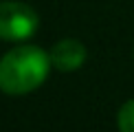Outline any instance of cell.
Masks as SVG:
<instances>
[{
  "instance_id": "cell-2",
  "label": "cell",
  "mask_w": 134,
  "mask_h": 132,
  "mask_svg": "<svg viewBox=\"0 0 134 132\" xmlns=\"http://www.w3.org/2000/svg\"><path fill=\"white\" fill-rule=\"evenodd\" d=\"M37 31V13L24 2H0V40H29Z\"/></svg>"
},
{
  "instance_id": "cell-3",
  "label": "cell",
  "mask_w": 134,
  "mask_h": 132,
  "mask_svg": "<svg viewBox=\"0 0 134 132\" xmlns=\"http://www.w3.org/2000/svg\"><path fill=\"white\" fill-rule=\"evenodd\" d=\"M51 55V64L62 73H70V70H77L79 66L86 62V46L79 40H72V37H66V40H59L53 46Z\"/></svg>"
},
{
  "instance_id": "cell-1",
  "label": "cell",
  "mask_w": 134,
  "mask_h": 132,
  "mask_svg": "<svg viewBox=\"0 0 134 132\" xmlns=\"http://www.w3.org/2000/svg\"><path fill=\"white\" fill-rule=\"evenodd\" d=\"M51 55L40 46H18L0 59V90L26 95L46 79Z\"/></svg>"
},
{
  "instance_id": "cell-4",
  "label": "cell",
  "mask_w": 134,
  "mask_h": 132,
  "mask_svg": "<svg viewBox=\"0 0 134 132\" xmlns=\"http://www.w3.org/2000/svg\"><path fill=\"white\" fill-rule=\"evenodd\" d=\"M116 123H119V132H134V99L121 106Z\"/></svg>"
}]
</instances>
